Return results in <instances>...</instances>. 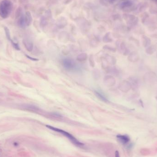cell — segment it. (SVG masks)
Segmentation results:
<instances>
[{
  "instance_id": "6da1fadb",
  "label": "cell",
  "mask_w": 157,
  "mask_h": 157,
  "mask_svg": "<svg viewBox=\"0 0 157 157\" xmlns=\"http://www.w3.org/2000/svg\"><path fill=\"white\" fill-rule=\"evenodd\" d=\"M13 3L10 0H3L0 3V16L2 19L7 18L13 10Z\"/></svg>"
},
{
  "instance_id": "7a4b0ae2",
  "label": "cell",
  "mask_w": 157,
  "mask_h": 157,
  "mask_svg": "<svg viewBox=\"0 0 157 157\" xmlns=\"http://www.w3.org/2000/svg\"><path fill=\"white\" fill-rule=\"evenodd\" d=\"M46 127L47 128L50 129L52 131H53L54 132H58V133H60L62 134L64 137L68 138L73 144L76 145L77 146H83L84 145V143L80 142L77 139H76L72 134H70L69 132H66L64 130L60 129L57 128L56 127H53V126H49V125H46Z\"/></svg>"
},
{
  "instance_id": "3957f363",
  "label": "cell",
  "mask_w": 157,
  "mask_h": 157,
  "mask_svg": "<svg viewBox=\"0 0 157 157\" xmlns=\"http://www.w3.org/2000/svg\"><path fill=\"white\" fill-rule=\"evenodd\" d=\"M63 64L64 68L69 70H73L77 69L76 63L70 58H64L63 61Z\"/></svg>"
},
{
  "instance_id": "277c9868",
  "label": "cell",
  "mask_w": 157,
  "mask_h": 157,
  "mask_svg": "<svg viewBox=\"0 0 157 157\" xmlns=\"http://www.w3.org/2000/svg\"><path fill=\"white\" fill-rule=\"evenodd\" d=\"M116 137L119 140V141L123 144H126L130 141V138L127 135H118L116 136Z\"/></svg>"
},
{
  "instance_id": "5b68a950",
  "label": "cell",
  "mask_w": 157,
  "mask_h": 157,
  "mask_svg": "<svg viewBox=\"0 0 157 157\" xmlns=\"http://www.w3.org/2000/svg\"><path fill=\"white\" fill-rule=\"evenodd\" d=\"M25 15V23L26 26H28L31 23L32 20L31 15V14L29 12H26Z\"/></svg>"
},
{
  "instance_id": "8992f818",
  "label": "cell",
  "mask_w": 157,
  "mask_h": 157,
  "mask_svg": "<svg viewBox=\"0 0 157 157\" xmlns=\"http://www.w3.org/2000/svg\"><path fill=\"white\" fill-rule=\"evenodd\" d=\"M23 43L27 50L30 51L32 50L33 46L31 41H30L27 40H25L23 41Z\"/></svg>"
},
{
  "instance_id": "52a82bcc",
  "label": "cell",
  "mask_w": 157,
  "mask_h": 157,
  "mask_svg": "<svg viewBox=\"0 0 157 157\" xmlns=\"http://www.w3.org/2000/svg\"><path fill=\"white\" fill-rule=\"evenodd\" d=\"M95 94L96 95V96H98V97L99 98H100L101 100L103 101H107V98L104 95L103 93H102L100 91H95Z\"/></svg>"
},
{
  "instance_id": "ba28073f",
  "label": "cell",
  "mask_w": 157,
  "mask_h": 157,
  "mask_svg": "<svg viewBox=\"0 0 157 157\" xmlns=\"http://www.w3.org/2000/svg\"><path fill=\"white\" fill-rule=\"evenodd\" d=\"M132 2L130 0H126L122 2L120 4V6L124 8L126 7H129L132 6Z\"/></svg>"
},
{
  "instance_id": "9c48e42d",
  "label": "cell",
  "mask_w": 157,
  "mask_h": 157,
  "mask_svg": "<svg viewBox=\"0 0 157 157\" xmlns=\"http://www.w3.org/2000/svg\"><path fill=\"white\" fill-rule=\"evenodd\" d=\"M4 30H5V34H6V38L8 40H9L11 41L12 40L11 39V38L10 33V31H9V29L7 27H4Z\"/></svg>"
},
{
  "instance_id": "30bf717a",
  "label": "cell",
  "mask_w": 157,
  "mask_h": 157,
  "mask_svg": "<svg viewBox=\"0 0 157 157\" xmlns=\"http://www.w3.org/2000/svg\"><path fill=\"white\" fill-rule=\"evenodd\" d=\"M11 42H12V45H13V46L17 50H20V48H19V44L17 43H15L14 42L13 40H12L11 41Z\"/></svg>"
},
{
  "instance_id": "8fae6325",
  "label": "cell",
  "mask_w": 157,
  "mask_h": 157,
  "mask_svg": "<svg viewBox=\"0 0 157 157\" xmlns=\"http://www.w3.org/2000/svg\"><path fill=\"white\" fill-rule=\"evenodd\" d=\"M115 157H120L119 151H115Z\"/></svg>"
},
{
  "instance_id": "7c38bea8",
  "label": "cell",
  "mask_w": 157,
  "mask_h": 157,
  "mask_svg": "<svg viewBox=\"0 0 157 157\" xmlns=\"http://www.w3.org/2000/svg\"><path fill=\"white\" fill-rule=\"evenodd\" d=\"M107 1L110 3H112L115 0H106Z\"/></svg>"
},
{
  "instance_id": "4fadbf2b",
  "label": "cell",
  "mask_w": 157,
  "mask_h": 157,
  "mask_svg": "<svg viewBox=\"0 0 157 157\" xmlns=\"http://www.w3.org/2000/svg\"><path fill=\"white\" fill-rule=\"evenodd\" d=\"M27 57H28L29 58H30V59H31V60H34V61H36V60H37L36 59H35V58H32V57H30V56H27Z\"/></svg>"
},
{
  "instance_id": "5bb4252c",
  "label": "cell",
  "mask_w": 157,
  "mask_h": 157,
  "mask_svg": "<svg viewBox=\"0 0 157 157\" xmlns=\"http://www.w3.org/2000/svg\"><path fill=\"white\" fill-rule=\"evenodd\" d=\"M13 145L15 147H17L18 145V143L17 142H14L13 143Z\"/></svg>"
},
{
  "instance_id": "9a60e30c",
  "label": "cell",
  "mask_w": 157,
  "mask_h": 157,
  "mask_svg": "<svg viewBox=\"0 0 157 157\" xmlns=\"http://www.w3.org/2000/svg\"></svg>"
}]
</instances>
